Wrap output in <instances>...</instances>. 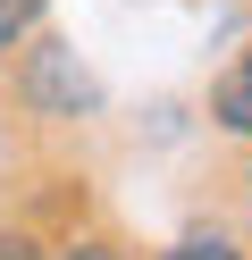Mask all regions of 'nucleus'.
Instances as JSON below:
<instances>
[{
	"label": "nucleus",
	"mask_w": 252,
	"mask_h": 260,
	"mask_svg": "<svg viewBox=\"0 0 252 260\" xmlns=\"http://www.w3.org/2000/svg\"><path fill=\"white\" fill-rule=\"evenodd\" d=\"M0 260H42V252H34L25 235H0Z\"/></svg>",
	"instance_id": "5"
},
{
	"label": "nucleus",
	"mask_w": 252,
	"mask_h": 260,
	"mask_svg": "<svg viewBox=\"0 0 252 260\" xmlns=\"http://www.w3.org/2000/svg\"><path fill=\"white\" fill-rule=\"evenodd\" d=\"M25 92H34L42 109H93V76H84V68H76V51H59V42H50V51H34Z\"/></svg>",
	"instance_id": "1"
},
{
	"label": "nucleus",
	"mask_w": 252,
	"mask_h": 260,
	"mask_svg": "<svg viewBox=\"0 0 252 260\" xmlns=\"http://www.w3.org/2000/svg\"><path fill=\"white\" fill-rule=\"evenodd\" d=\"M244 185H252V176H244Z\"/></svg>",
	"instance_id": "7"
},
{
	"label": "nucleus",
	"mask_w": 252,
	"mask_h": 260,
	"mask_svg": "<svg viewBox=\"0 0 252 260\" xmlns=\"http://www.w3.org/2000/svg\"><path fill=\"white\" fill-rule=\"evenodd\" d=\"M59 260H118L109 243H76V252H59Z\"/></svg>",
	"instance_id": "6"
},
{
	"label": "nucleus",
	"mask_w": 252,
	"mask_h": 260,
	"mask_svg": "<svg viewBox=\"0 0 252 260\" xmlns=\"http://www.w3.org/2000/svg\"><path fill=\"white\" fill-rule=\"evenodd\" d=\"M218 126H227V135H252V59H235L227 76H218Z\"/></svg>",
	"instance_id": "2"
},
{
	"label": "nucleus",
	"mask_w": 252,
	"mask_h": 260,
	"mask_svg": "<svg viewBox=\"0 0 252 260\" xmlns=\"http://www.w3.org/2000/svg\"><path fill=\"white\" fill-rule=\"evenodd\" d=\"M34 17H42V0H0V51H17Z\"/></svg>",
	"instance_id": "3"
},
{
	"label": "nucleus",
	"mask_w": 252,
	"mask_h": 260,
	"mask_svg": "<svg viewBox=\"0 0 252 260\" xmlns=\"http://www.w3.org/2000/svg\"><path fill=\"white\" fill-rule=\"evenodd\" d=\"M160 260H235V243L227 235H185L177 252H160Z\"/></svg>",
	"instance_id": "4"
}]
</instances>
